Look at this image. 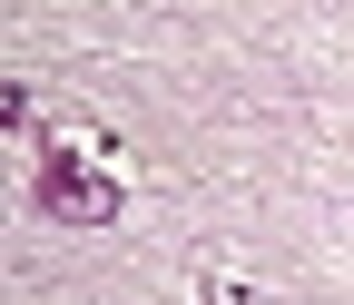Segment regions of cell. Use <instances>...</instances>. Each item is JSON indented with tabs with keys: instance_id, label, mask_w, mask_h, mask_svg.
Wrapping results in <instances>:
<instances>
[{
	"instance_id": "cell-1",
	"label": "cell",
	"mask_w": 354,
	"mask_h": 305,
	"mask_svg": "<svg viewBox=\"0 0 354 305\" xmlns=\"http://www.w3.org/2000/svg\"><path fill=\"white\" fill-rule=\"evenodd\" d=\"M30 197H39V216L50 227H109L118 216V167H99L88 148H39V167H30Z\"/></svg>"
}]
</instances>
